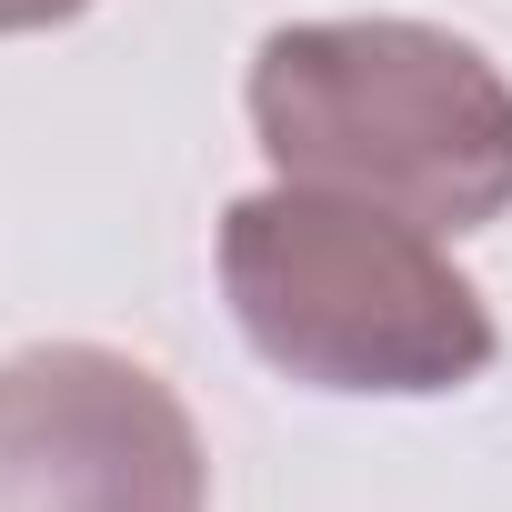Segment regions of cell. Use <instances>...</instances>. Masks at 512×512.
Segmentation results:
<instances>
[{
  "mask_svg": "<svg viewBox=\"0 0 512 512\" xmlns=\"http://www.w3.org/2000/svg\"><path fill=\"white\" fill-rule=\"evenodd\" d=\"M221 292L241 342L302 392L432 402L492 372L502 332L452 272L442 231L342 191H241L221 211Z\"/></svg>",
  "mask_w": 512,
  "mask_h": 512,
  "instance_id": "cell-2",
  "label": "cell"
},
{
  "mask_svg": "<svg viewBox=\"0 0 512 512\" xmlns=\"http://www.w3.org/2000/svg\"><path fill=\"white\" fill-rule=\"evenodd\" d=\"M0 512H211L191 402L111 342L0 362Z\"/></svg>",
  "mask_w": 512,
  "mask_h": 512,
  "instance_id": "cell-3",
  "label": "cell"
},
{
  "mask_svg": "<svg viewBox=\"0 0 512 512\" xmlns=\"http://www.w3.org/2000/svg\"><path fill=\"white\" fill-rule=\"evenodd\" d=\"M262 161L442 241L512 211V81L442 21H282L241 81Z\"/></svg>",
  "mask_w": 512,
  "mask_h": 512,
  "instance_id": "cell-1",
  "label": "cell"
},
{
  "mask_svg": "<svg viewBox=\"0 0 512 512\" xmlns=\"http://www.w3.org/2000/svg\"><path fill=\"white\" fill-rule=\"evenodd\" d=\"M81 11H91V0H0V41H11V31H61Z\"/></svg>",
  "mask_w": 512,
  "mask_h": 512,
  "instance_id": "cell-4",
  "label": "cell"
}]
</instances>
